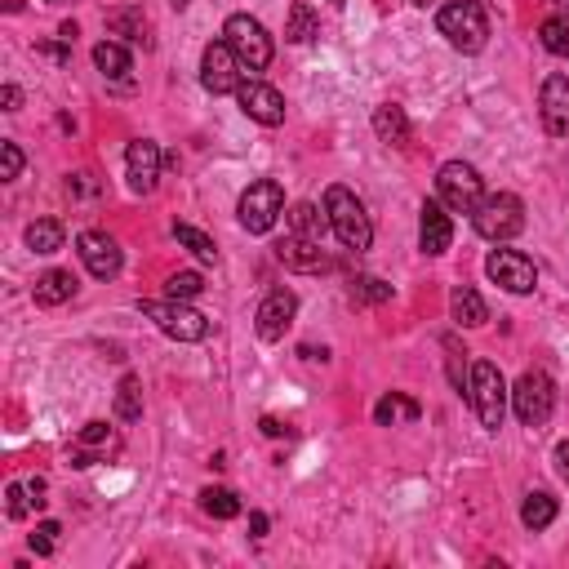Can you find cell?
<instances>
[{"label":"cell","mask_w":569,"mask_h":569,"mask_svg":"<svg viewBox=\"0 0 569 569\" xmlns=\"http://www.w3.org/2000/svg\"><path fill=\"white\" fill-rule=\"evenodd\" d=\"M325 214H329V227H334V236L343 241V249H356V254H365V249L374 245V223H369L361 196L347 192L343 183H334V187L325 192Z\"/></svg>","instance_id":"6da1fadb"},{"label":"cell","mask_w":569,"mask_h":569,"mask_svg":"<svg viewBox=\"0 0 569 569\" xmlns=\"http://www.w3.org/2000/svg\"><path fill=\"white\" fill-rule=\"evenodd\" d=\"M436 27L458 54H481L489 41V18L476 0H449V5L436 14Z\"/></svg>","instance_id":"7a4b0ae2"},{"label":"cell","mask_w":569,"mask_h":569,"mask_svg":"<svg viewBox=\"0 0 569 569\" xmlns=\"http://www.w3.org/2000/svg\"><path fill=\"white\" fill-rule=\"evenodd\" d=\"M138 312L147 321H156L161 334L178 338V343H201V338H209V316H201L183 298H147V303H138Z\"/></svg>","instance_id":"3957f363"},{"label":"cell","mask_w":569,"mask_h":569,"mask_svg":"<svg viewBox=\"0 0 569 569\" xmlns=\"http://www.w3.org/2000/svg\"><path fill=\"white\" fill-rule=\"evenodd\" d=\"M436 201H441L449 214H472V209L485 201L481 169L467 165V161H445L441 174H436Z\"/></svg>","instance_id":"277c9868"},{"label":"cell","mask_w":569,"mask_h":569,"mask_svg":"<svg viewBox=\"0 0 569 569\" xmlns=\"http://www.w3.org/2000/svg\"><path fill=\"white\" fill-rule=\"evenodd\" d=\"M223 41L232 45V54L241 58L245 72H267V67H272L276 45H272V36H267V27L258 23V18L232 14V18L223 23Z\"/></svg>","instance_id":"5b68a950"},{"label":"cell","mask_w":569,"mask_h":569,"mask_svg":"<svg viewBox=\"0 0 569 569\" xmlns=\"http://www.w3.org/2000/svg\"><path fill=\"white\" fill-rule=\"evenodd\" d=\"M285 214V192L276 178H258V183L245 187L241 205H236V218H241V227L249 236H267L276 223H281Z\"/></svg>","instance_id":"8992f818"},{"label":"cell","mask_w":569,"mask_h":569,"mask_svg":"<svg viewBox=\"0 0 569 569\" xmlns=\"http://www.w3.org/2000/svg\"><path fill=\"white\" fill-rule=\"evenodd\" d=\"M507 401H512V392H507V383H503V369L494 361H476L472 365V409H476L485 432H498V427H503Z\"/></svg>","instance_id":"52a82bcc"},{"label":"cell","mask_w":569,"mask_h":569,"mask_svg":"<svg viewBox=\"0 0 569 569\" xmlns=\"http://www.w3.org/2000/svg\"><path fill=\"white\" fill-rule=\"evenodd\" d=\"M472 227L485 241H512V236L525 232V205L512 192H494L472 209Z\"/></svg>","instance_id":"ba28073f"},{"label":"cell","mask_w":569,"mask_h":569,"mask_svg":"<svg viewBox=\"0 0 569 569\" xmlns=\"http://www.w3.org/2000/svg\"><path fill=\"white\" fill-rule=\"evenodd\" d=\"M512 409H516V418H521L525 427H543L547 418H552V409H556L552 378H547L543 369H525V374L516 378V387H512Z\"/></svg>","instance_id":"9c48e42d"},{"label":"cell","mask_w":569,"mask_h":569,"mask_svg":"<svg viewBox=\"0 0 569 569\" xmlns=\"http://www.w3.org/2000/svg\"><path fill=\"white\" fill-rule=\"evenodd\" d=\"M485 276L498 289H507V294H534L538 289V267L521 249H494V254L485 258Z\"/></svg>","instance_id":"30bf717a"},{"label":"cell","mask_w":569,"mask_h":569,"mask_svg":"<svg viewBox=\"0 0 569 569\" xmlns=\"http://www.w3.org/2000/svg\"><path fill=\"white\" fill-rule=\"evenodd\" d=\"M241 81H245V67H241V58L232 54V45L209 41L205 54H201V85L209 94H236Z\"/></svg>","instance_id":"8fae6325"},{"label":"cell","mask_w":569,"mask_h":569,"mask_svg":"<svg viewBox=\"0 0 569 569\" xmlns=\"http://www.w3.org/2000/svg\"><path fill=\"white\" fill-rule=\"evenodd\" d=\"M76 254H81L85 272L94 276V281H116L121 267H125L121 245H116L107 232H81V236H76Z\"/></svg>","instance_id":"7c38bea8"},{"label":"cell","mask_w":569,"mask_h":569,"mask_svg":"<svg viewBox=\"0 0 569 569\" xmlns=\"http://www.w3.org/2000/svg\"><path fill=\"white\" fill-rule=\"evenodd\" d=\"M294 316H298V294L294 289H272V294L258 303V316H254L258 338H263V343H281L285 329L294 325Z\"/></svg>","instance_id":"4fadbf2b"},{"label":"cell","mask_w":569,"mask_h":569,"mask_svg":"<svg viewBox=\"0 0 569 569\" xmlns=\"http://www.w3.org/2000/svg\"><path fill=\"white\" fill-rule=\"evenodd\" d=\"M236 103H241V112L249 116V121H258V125H267V129L285 125V98L276 94L272 85L241 81V89H236Z\"/></svg>","instance_id":"5bb4252c"},{"label":"cell","mask_w":569,"mask_h":569,"mask_svg":"<svg viewBox=\"0 0 569 569\" xmlns=\"http://www.w3.org/2000/svg\"><path fill=\"white\" fill-rule=\"evenodd\" d=\"M125 165H129V187H134L138 196L156 192L165 156H161V147H156L152 138H134V143H129V152H125Z\"/></svg>","instance_id":"9a60e30c"},{"label":"cell","mask_w":569,"mask_h":569,"mask_svg":"<svg viewBox=\"0 0 569 569\" xmlns=\"http://www.w3.org/2000/svg\"><path fill=\"white\" fill-rule=\"evenodd\" d=\"M538 112H543V129L552 138L569 134V76L552 72L538 89Z\"/></svg>","instance_id":"2e32d148"},{"label":"cell","mask_w":569,"mask_h":569,"mask_svg":"<svg viewBox=\"0 0 569 569\" xmlns=\"http://www.w3.org/2000/svg\"><path fill=\"white\" fill-rule=\"evenodd\" d=\"M276 258H281L289 272H303V276L325 272V267H329V254L321 249V241H307V236H294V232L276 245Z\"/></svg>","instance_id":"e0dca14e"},{"label":"cell","mask_w":569,"mask_h":569,"mask_svg":"<svg viewBox=\"0 0 569 569\" xmlns=\"http://www.w3.org/2000/svg\"><path fill=\"white\" fill-rule=\"evenodd\" d=\"M418 245H423V254H432V258L454 245V223H449V209L441 201L423 205V218H418Z\"/></svg>","instance_id":"ac0fdd59"},{"label":"cell","mask_w":569,"mask_h":569,"mask_svg":"<svg viewBox=\"0 0 569 569\" xmlns=\"http://www.w3.org/2000/svg\"><path fill=\"white\" fill-rule=\"evenodd\" d=\"M32 298H36L41 307H63V303H72V298H76V276L63 272V267H49L45 276H36Z\"/></svg>","instance_id":"d6986e66"},{"label":"cell","mask_w":569,"mask_h":569,"mask_svg":"<svg viewBox=\"0 0 569 569\" xmlns=\"http://www.w3.org/2000/svg\"><path fill=\"white\" fill-rule=\"evenodd\" d=\"M423 418V405L405 392H387L383 401L374 405V423L378 427H401V423H418Z\"/></svg>","instance_id":"ffe728a7"},{"label":"cell","mask_w":569,"mask_h":569,"mask_svg":"<svg viewBox=\"0 0 569 569\" xmlns=\"http://www.w3.org/2000/svg\"><path fill=\"white\" fill-rule=\"evenodd\" d=\"M374 134L383 138V143H392V147H409V138H414V129H409L405 107H396V103L374 107Z\"/></svg>","instance_id":"44dd1931"},{"label":"cell","mask_w":569,"mask_h":569,"mask_svg":"<svg viewBox=\"0 0 569 569\" xmlns=\"http://www.w3.org/2000/svg\"><path fill=\"white\" fill-rule=\"evenodd\" d=\"M289 227H294V236H307V241H321V245H325V236L334 232V227H329L325 205L316 209L312 201H303V205L289 209Z\"/></svg>","instance_id":"7402d4cb"},{"label":"cell","mask_w":569,"mask_h":569,"mask_svg":"<svg viewBox=\"0 0 569 569\" xmlns=\"http://www.w3.org/2000/svg\"><path fill=\"white\" fill-rule=\"evenodd\" d=\"M449 307H454V321H458V325H467V329H476V325H485V321H489L485 298L476 294L472 285H458V289H454V298H449Z\"/></svg>","instance_id":"603a6c76"},{"label":"cell","mask_w":569,"mask_h":569,"mask_svg":"<svg viewBox=\"0 0 569 569\" xmlns=\"http://www.w3.org/2000/svg\"><path fill=\"white\" fill-rule=\"evenodd\" d=\"M201 512L214 516V521H236V516H241V498L223 485H209V489H201Z\"/></svg>","instance_id":"cb8c5ba5"},{"label":"cell","mask_w":569,"mask_h":569,"mask_svg":"<svg viewBox=\"0 0 569 569\" xmlns=\"http://www.w3.org/2000/svg\"><path fill=\"white\" fill-rule=\"evenodd\" d=\"M521 521L525 529H547L556 521V498L552 494H543V489H534V494H525V503H521Z\"/></svg>","instance_id":"d4e9b609"},{"label":"cell","mask_w":569,"mask_h":569,"mask_svg":"<svg viewBox=\"0 0 569 569\" xmlns=\"http://www.w3.org/2000/svg\"><path fill=\"white\" fill-rule=\"evenodd\" d=\"M27 249H36V254H58V249H63V223H58V218H36V223L27 227Z\"/></svg>","instance_id":"484cf974"},{"label":"cell","mask_w":569,"mask_h":569,"mask_svg":"<svg viewBox=\"0 0 569 569\" xmlns=\"http://www.w3.org/2000/svg\"><path fill=\"white\" fill-rule=\"evenodd\" d=\"M94 67L107 76V81H116V76L129 72V49L116 45V41H98L94 45Z\"/></svg>","instance_id":"4316f807"},{"label":"cell","mask_w":569,"mask_h":569,"mask_svg":"<svg viewBox=\"0 0 569 569\" xmlns=\"http://www.w3.org/2000/svg\"><path fill=\"white\" fill-rule=\"evenodd\" d=\"M116 418L121 423H138L143 418V387H138L134 374H125L121 387H116Z\"/></svg>","instance_id":"83f0119b"},{"label":"cell","mask_w":569,"mask_h":569,"mask_svg":"<svg viewBox=\"0 0 569 569\" xmlns=\"http://www.w3.org/2000/svg\"><path fill=\"white\" fill-rule=\"evenodd\" d=\"M321 32V18H316V9L312 5H294L289 9V23H285V41H294V45H307L312 36Z\"/></svg>","instance_id":"f1b7e54d"},{"label":"cell","mask_w":569,"mask_h":569,"mask_svg":"<svg viewBox=\"0 0 569 569\" xmlns=\"http://www.w3.org/2000/svg\"><path fill=\"white\" fill-rule=\"evenodd\" d=\"M174 236H178V245H187L196 258H201V263H218V245L209 241L201 227H192V223H174Z\"/></svg>","instance_id":"f546056e"},{"label":"cell","mask_w":569,"mask_h":569,"mask_svg":"<svg viewBox=\"0 0 569 569\" xmlns=\"http://www.w3.org/2000/svg\"><path fill=\"white\" fill-rule=\"evenodd\" d=\"M538 36H543V45L552 49V54L569 58V14H552L543 27H538Z\"/></svg>","instance_id":"4dcf8cb0"},{"label":"cell","mask_w":569,"mask_h":569,"mask_svg":"<svg viewBox=\"0 0 569 569\" xmlns=\"http://www.w3.org/2000/svg\"><path fill=\"white\" fill-rule=\"evenodd\" d=\"M201 289H205L201 272H174V276L165 281V298H183V303H187V298H196Z\"/></svg>","instance_id":"1f68e13d"},{"label":"cell","mask_w":569,"mask_h":569,"mask_svg":"<svg viewBox=\"0 0 569 569\" xmlns=\"http://www.w3.org/2000/svg\"><path fill=\"white\" fill-rule=\"evenodd\" d=\"M352 298L356 303H387V298H392V285L378 281V276H356Z\"/></svg>","instance_id":"d6a6232c"},{"label":"cell","mask_w":569,"mask_h":569,"mask_svg":"<svg viewBox=\"0 0 569 569\" xmlns=\"http://www.w3.org/2000/svg\"><path fill=\"white\" fill-rule=\"evenodd\" d=\"M107 27H112L116 36H125V41H143V32H147L143 14H129V9H121V14L107 18Z\"/></svg>","instance_id":"836d02e7"},{"label":"cell","mask_w":569,"mask_h":569,"mask_svg":"<svg viewBox=\"0 0 569 569\" xmlns=\"http://www.w3.org/2000/svg\"><path fill=\"white\" fill-rule=\"evenodd\" d=\"M58 534H63V525L58 521H41L36 525V534H32V552L36 556H54L58 552Z\"/></svg>","instance_id":"e575fe53"},{"label":"cell","mask_w":569,"mask_h":569,"mask_svg":"<svg viewBox=\"0 0 569 569\" xmlns=\"http://www.w3.org/2000/svg\"><path fill=\"white\" fill-rule=\"evenodd\" d=\"M27 494H32V489H27V485H18V481L5 489V512L14 516V521H27V512H32V503H36V498H27Z\"/></svg>","instance_id":"d590c367"},{"label":"cell","mask_w":569,"mask_h":569,"mask_svg":"<svg viewBox=\"0 0 569 569\" xmlns=\"http://www.w3.org/2000/svg\"><path fill=\"white\" fill-rule=\"evenodd\" d=\"M23 174V147L18 143H0V178H5V183H14V178Z\"/></svg>","instance_id":"8d00e7d4"},{"label":"cell","mask_w":569,"mask_h":569,"mask_svg":"<svg viewBox=\"0 0 569 569\" xmlns=\"http://www.w3.org/2000/svg\"><path fill=\"white\" fill-rule=\"evenodd\" d=\"M81 445H85V449H107V445H112V432H107V423H85V427H81Z\"/></svg>","instance_id":"74e56055"},{"label":"cell","mask_w":569,"mask_h":569,"mask_svg":"<svg viewBox=\"0 0 569 569\" xmlns=\"http://www.w3.org/2000/svg\"><path fill=\"white\" fill-rule=\"evenodd\" d=\"M258 427H263V436H272V441H281V436H294V427L281 423V418H272V414H267Z\"/></svg>","instance_id":"f35d334b"},{"label":"cell","mask_w":569,"mask_h":569,"mask_svg":"<svg viewBox=\"0 0 569 569\" xmlns=\"http://www.w3.org/2000/svg\"><path fill=\"white\" fill-rule=\"evenodd\" d=\"M556 472H561V481L569 485V441L556 445Z\"/></svg>","instance_id":"ab89813d"},{"label":"cell","mask_w":569,"mask_h":569,"mask_svg":"<svg viewBox=\"0 0 569 569\" xmlns=\"http://www.w3.org/2000/svg\"><path fill=\"white\" fill-rule=\"evenodd\" d=\"M0 103H5V112H18V103H23L18 85H5V89H0Z\"/></svg>","instance_id":"60d3db41"},{"label":"cell","mask_w":569,"mask_h":569,"mask_svg":"<svg viewBox=\"0 0 569 569\" xmlns=\"http://www.w3.org/2000/svg\"><path fill=\"white\" fill-rule=\"evenodd\" d=\"M249 538H267V516L263 512H249Z\"/></svg>","instance_id":"b9f144b4"},{"label":"cell","mask_w":569,"mask_h":569,"mask_svg":"<svg viewBox=\"0 0 569 569\" xmlns=\"http://www.w3.org/2000/svg\"><path fill=\"white\" fill-rule=\"evenodd\" d=\"M552 5H556V9H569V0H552Z\"/></svg>","instance_id":"7bdbcfd3"}]
</instances>
